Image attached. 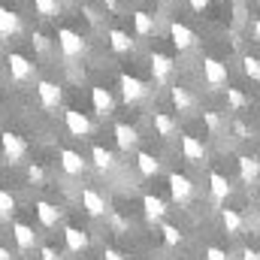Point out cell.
Here are the masks:
<instances>
[{
	"mask_svg": "<svg viewBox=\"0 0 260 260\" xmlns=\"http://www.w3.org/2000/svg\"><path fill=\"white\" fill-rule=\"evenodd\" d=\"M0 148H3V154H6L9 164H21V157H24V151H27L24 139H21L18 133H12V130L0 133Z\"/></svg>",
	"mask_w": 260,
	"mask_h": 260,
	"instance_id": "obj_1",
	"label": "cell"
},
{
	"mask_svg": "<svg viewBox=\"0 0 260 260\" xmlns=\"http://www.w3.org/2000/svg\"><path fill=\"white\" fill-rule=\"evenodd\" d=\"M58 49L64 52V58H79V55L85 52V40H82L76 30L61 27V30H58Z\"/></svg>",
	"mask_w": 260,
	"mask_h": 260,
	"instance_id": "obj_2",
	"label": "cell"
},
{
	"mask_svg": "<svg viewBox=\"0 0 260 260\" xmlns=\"http://www.w3.org/2000/svg\"><path fill=\"white\" fill-rule=\"evenodd\" d=\"M203 79L212 88H221V85H227V67L218 58H203Z\"/></svg>",
	"mask_w": 260,
	"mask_h": 260,
	"instance_id": "obj_3",
	"label": "cell"
},
{
	"mask_svg": "<svg viewBox=\"0 0 260 260\" xmlns=\"http://www.w3.org/2000/svg\"><path fill=\"white\" fill-rule=\"evenodd\" d=\"M170 194H173L176 203H188L191 194H194L191 179H188V176H182V173H173V176H170Z\"/></svg>",
	"mask_w": 260,
	"mask_h": 260,
	"instance_id": "obj_4",
	"label": "cell"
},
{
	"mask_svg": "<svg viewBox=\"0 0 260 260\" xmlns=\"http://www.w3.org/2000/svg\"><path fill=\"white\" fill-rule=\"evenodd\" d=\"M6 64H9V76H12L15 82H24V79L34 76V64H30L24 55H18V52H12V55L6 58Z\"/></svg>",
	"mask_w": 260,
	"mask_h": 260,
	"instance_id": "obj_5",
	"label": "cell"
},
{
	"mask_svg": "<svg viewBox=\"0 0 260 260\" xmlns=\"http://www.w3.org/2000/svg\"><path fill=\"white\" fill-rule=\"evenodd\" d=\"M118 85H121V94H124V100L127 103H136V100H142L145 97V85L136 79V76H127V73H121V79H118Z\"/></svg>",
	"mask_w": 260,
	"mask_h": 260,
	"instance_id": "obj_6",
	"label": "cell"
},
{
	"mask_svg": "<svg viewBox=\"0 0 260 260\" xmlns=\"http://www.w3.org/2000/svg\"><path fill=\"white\" fill-rule=\"evenodd\" d=\"M170 37H173V46L179 49V52H185V49H191L194 46V30L188 27V24H182V21H173L170 24Z\"/></svg>",
	"mask_w": 260,
	"mask_h": 260,
	"instance_id": "obj_7",
	"label": "cell"
},
{
	"mask_svg": "<svg viewBox=\"0 0 260 260\" xmlns=\"http://www.w3.org/2000/svg\"><path fill=\"white\" fill-rule=\"evenodd\" d=\"M82 209H85L88 215L100 218V215H106V200L97 194L94 188H82Z\"/></svg>",
	"mask_w": 260,
	"mask_h": 260,
	"instance_id": "obj_8",
	"label": "cell"
},
{
	"mask_svg": "<svg viewBox=\"0 0 260 260\" xmlns=\"http://www.w3.org/2000/svg\"><path fill=\"white\" fill-rule=\"evenodd\" d=\"M64 121H67V130H70L73 136H88V133H91V121H88L82 112H76V109H67Z\"/></svg>",
	"mask_w": 260,
	"mask_h": 260,
	"instance_id": "obj_9",
	"label": "cell"
},
{
	"mask_svg": "<svg viewBox=\"0 0 260 260\" xmlns=\"http://www.w3.org/2000/svg\"><path fill=\"white\" fill-rule=\"evenodd\" d=\"M58 157H61L64 173H70V176H82V173H85V167H88V164H85V157H82L79 151H70V148H64Z\"/></svg>",
	"mask_w": 260,
	"mask_h": 260,
	"instance_id": "obj_10",
	"label": "cell"
},
{
	"mask_svg": "<svg viewBox=\"0 0 260 260\" xmlns=\"http://www.w3.org/2000/svg\"><path fill=\"white\" fill-rule=\"evenodd\" d=\"M182 154H185V160L200 164V160H206V145L197 136H182Z\"/></svg>",
	"mask_w": 260,
	"mask_h": 260,
	"instance_id": "obj_11",
	"label": "cell"
},
{
	"mask_svg": "<svg viewBox=\"0 0 260 260\" xmlns=\"http://www.w3.org/2000/svg\"><path fill=\"white\" fill-rule=\"evenodd\" d=\"M151 73H154V82H167L173 73V58L164 52H154L151 55Z\"/></svg>",
	"mask_w": 260,
	"mask_h": 260,
	"instance_id": "obj_12",
	"label": "cell"
},
{
	"mask_svg": "<svg viewBox=\"0 0 260 260\" xmlns=\"http://www.w3.org/2000/svg\"><path fill=\"white\" fill-rule=\"evenodd\" d=\"M91 103H94V112H97V115H109L112 106H115L109 88H94V91H91Z\"/></svg>",
	"mask_w": 260,
	"mask_h": 260,
	"instance_id": "obj_13",
	"label": "cell"
},
{
	"mask_svg": "<svg viewBox=\"0 0 260 260\" xmlns=\"http://www.w3.org/2000/svg\"><path fill=\"white\" fill-rule=\"evenodd\" d=\"M40 103L46 106V109H55L58 103H61V88L55 85V82H40Z\"/></svg>",
	"mask_w": 260,
	"mask_h": 260,
	"instance_id": "obj_14",
	"label": "cell"
},
{
	"mask_svg": "<svg viewBox=\"0 0 260 260\" xmlns=\"http://www.w3.org/2000/svg\"><path fill=\"white\" fill-rule=\"evenodd\" d=\"M115 142H118V148H121V151L136 148V142H139L136 127H130V124H115Z\"/></svg>",
	"mask_w": 260,
	"mask_h": 260,
	"instance_id": "obj_15",
	"label": "cell"
},
{
	"mask_svg": "<svg viewBox=\"0 0 260 260\" xmlns=\"http://www.w3.org/2000/svg\"><path fill=\"white\" fill-rule=\"evenodd\" d=\"M221 224H224V230H227L230 236H239V233L245 230V221H242V215H239L236 209H224V212H221Z\"/></svg>",
	"mask_w": 260,
	"mask_h": 260,
	"instance_id": "obj_16",
	"label": "cell"
},
{
	"mask_svg": "<svg viewBox=\"0 0 260 260\" xmlns=\"http://www.w3.org/2000/svg\"><path fill=\"white\" fill-rule=\"evenodd\" d=\"M209 188H212V197H215V200H227V197L233 194L230 179L221 176V173H212V176H209Z\"/></svg>",
	"mask_w": 260,
	"mask_h": 260,
	"instance_id": "obj_17",
	"label": "cell"
},
{
	"mask_svg": "<svg viewBox=\"0 0 260 260\" xmlns=\"http://www.w3.org/2000/svg\"><path fill=\"white\" fill-rule=\"evenodd\" d=\"M64 239H67V248H70V251H76V254H82V251L88 248V233H82L79 227H67Z\"/></svg>",
	"mask_w": 260,
	"mask_h": 260,
	"instance_id": "obj_18",
	"label": "cell"
},
{
	"mask_svg": "<svg viewBox=\"0 0 260 260\" xmlns=\"http://www.w3.org/2000/svg\"><path fill=\"white\" fill-rule=\"evenodd\" d=\"M239 176H242V182H257V176H260V160L257 157L242 154V157H239Z\"/></svg>",
	"mask_w": 260,
	"mask_h": 260,
	"instance_id": "obj_19",
	"label": "cell"
},
{
	"mask_svg": "<svg viewBox=\"0 0 260 260\" xmlns=\"http://www.w3.org/2000/svg\"><path fill=\"white\" fill-rule=\"evenodd\" d=\"M142 209H145V218H148V221H157V218H164V212H167V203H164L160 197L145 194V197H142Z\"/></svg>",
	"mask_w": 260,
	"mask_h": 260,
	"instance_id": "obj_20",
	"label": "cell"
},
{
	"mask_svg": "<svg viewBox=\"0 0 260 260\" xmlns=\"http://www.w3.org/2000/svg\"><path fill=\"white\" fill-rule=\"evenodd\" d=\"M37 215H40V224L43 227H55L61 221V209L52 206V203H37Z\"/></svg>",
	"mask_w": 260,
	"mask_h": 260,
	"instance_id": "obj_21",
	"label": "cell"
},
{
	"mask_svg": "<svg viewBox=\"0 0 260 260\" xmlns=\"http://www.w3.org/2000/svg\"><path fill=\"white\" fill-rule=\"evenodd\" d=\"M12 34H18V15L0 6V37H12Z\"/></svg>",
	"mask_w": 260,
	"mask_h": 260,
	"instance_id": "obj_22",
	"label": "cell"
},
{
	"mask_svg": "<svg viewBox=\"0 0 260 260\" xmlns=\"http://www.w3.org/2000/svg\"><path fill=\"white\" fill-rule=\"evenodd\" d=\"M136 167H139V173H142V176H157V170H160V160H157L154 154H148V151H139V157H136Z\"/></svg>",
	"mask_w": 260,
	"mask_h": 260,
	"instance_id": "obj_23",
	"label": "cell"
},
{
	"mask_svg": "<svg viewBox=\"0 0 260 260\" xmlns=\"http://www.w3.org/2000/svg\"><path fill=\"white\" fill-rule=\"evenodd\" d=\"M12 233H15V242H18V248H21V251L34 248V239H37V233H34L27 224H15V227H12Z\"/></svg>",
	"mask_w": 260,
	"mask_h": 260,
	"instance_id": "obj_24",
	"label": "cell"
},
{
	"mask_svg": "<svg viewBox=\"0 0 260 260\" xmlns=\"http://www.w3.org/2000/svg\"><path fill=\"white\" fill-rule=\"evenodd\" d=\"M154 130H157V136H173L176 133V118L173 115H167V112H154Z\"/></svg>",
	"mask_w": 260,
	"mask_h": 260,
	"instance_id": "obj_25",
	"label": "cell"
},
{
	"mask_svg": "<svg viewBox=\"0 0 260 260\" xmlns=\"http://www.w3.org/2000/svg\"><path fill=\"white\" fill-rule=\"evenodd\" d=\"M109 46H112L115 52H130V49H133V40H130L124 30L112 27V30H109Z\"/></svg>",
	"mask_w": 260,
	"mask_h": 260,
	"instance_id": "obj_26",
	"label": "cell"
},
{
	"mask_svg": "<svg viewBox=\"0 0 260 260\" xmlns=\"http://www.w3.org/2000/svg\"><path fill=\"white\" fill-rule=\"evenodd\" d=\"M133 24H136V34L139 37H151L154 34V21L148 12H133Z\"/></svg>",
	"mask_w": 260,
	"mask_h": 260,
	"instance_id": "obj_27",
	"label": "cell"
},
{
	"mask_svg": "<svg viewBox=\"0 0 260 260\" xmlns=\"http://www.w3.org/2000/svg\"><path fill=\"white\" fill-rule=\"evenodd\" d=\"M173 103H176V109H179V112H188V109L194 106V97H191L185 88H179V85H176V88H173Z\"/></svg>",
	"mask_w": 260,
	"mask_h": 260,
	"instance_id": "obj_28",
	"label": "cell"
},
{
	"mask_svg": "<svg viewBox=\"0 0 260 260\" xmlns=\"http://www.w3.org/2000/svg\"><path fill=\"white\" fill-rule=\"evenodd\" d=\"M91 160H94L97 170H109V167H112V154H109L103 145H94V148H91Z\"/></svg>",
	"mask_w": 260,
	"mask_h": 260,
	"instance_id": "obj_29",
	"label": "cell"
},
{
	"mask_svg": "<svg viewBox=\"0 0 260 260\" xmlns=\"http://www.w3.org/2000/svg\"><path fill=\"white\" fill-rule=\"evenodd\" d=\"M15 215V197L6 188H0V218H12Z\"/></svg>",
	"mask_w": 260,
	"mask_h": 260,
	"instance_id": "obj_30",
	"label": "cell"
},
{
	"mask_svg": "<svg viewBox=\"0 0 260 260\" xmlns=\"http://www.w3.org/2000/svg\"><path fill=\"white\" fill-rule=\"evenodd\" d=\"M227 103H230L233 109H245V106H248V97H245L239 88H227Z\"/></svg>",
	"mask_w": 260,
	"mask_h": 260,
	"instance_id": "obj_31",
	"label": "cell"
},
{
	"mask_svg": "<svg viewBox=\"0 0 260 260\" xmlns=\"http://www.w3.org/2000/svg\"><path fill=\"white\" fill-rule=\"evenodd\" d=\"M34 9L40 12V15H58V0H34Z\"/></svg>",
	"mask_w": 260,
	"mask_h": 260,
	"instance_id": "obj_32",
	"label": "cell"
},
{
	"mask_svg": "<svg viewBox=\"0 0 260 260\" xmlns=\"http://www.w3.org/2000/svg\"><path fill=\"white\" fill-rule=\"evenodd\" d=\"M160 233H164V242H167V245H179V242H182V230L173 227V224H164Z\"/></svg>",
	"mask_w": 260,
	"mask_h": 260,
	"instance_id": "obj_33",
	"label": "cell"
},
{
	"mask_svg": "<svg viewBox=\"0 0 260 260\" xmlns=\"http://www.w3.org/2000/svg\"><path fill=\"white\" fill-rule=\"evenodd\" d=\"M242 70H245V76H248V79H260V61H257V58H251V55H248V58H242Z\"/></svg>",
	"mask_w": 260,
	"mask_h": 260,
	"instance_id": "obj_34",
	"label": "cell"
},
{
	"mask_svg": "<svg viewBox=\"0 0 260 260\" xmlns=\"http://www.w3.org/2000/svg\"><path fill=\"white\" fill-rule=\"evenodd\" d=\"M206 260H230V257H227L224 248H215V245H212V248H206Z\"/></svg>",
	"mask_w": 260,
	"mask_h": 260,
	"instance_id": "obj_35",
	"label": "cell"
},
{
	"mask_svg": "<svg viewBox=\"0 0 260 260\" xmlns=\"http://www.w3.org/2000/svg\"><path fill=\"white\" fill-rule=\"evenodd\" d=\"M203 118H206L209 130H218V127H221V118H218V112H203Z\"/></svg>",
	"mask_w": 260,
	"mask_h": 260,
	"instance_id": "obj_36",
	"label": "cell"
},
{
	"mask_svg": "<svg viewBox=\"0 0 260 260\" xmlns=\"http://www.w3.org/2000/svg\"><path fill=\"white\" fill-rule=\"evenodd\" d=\"M233 133H236L239 139H248V136H251V127H248V124H242V121H236V124H233Z\"/></svg>",
	"mask_w": 260,
	"mask_h": 260,
	"instance_id": "obj_37",
	"label": "cell"
},
{
	"mask_svg": "<svg viewBox=\"0 0 260 260\" xmlns=\"http://www.w3.org/2000/svg\"><path fill=\"white\" fill-rule=\"evenodd\" d=\"M27 176H30V182H43V176H46V173H43V167H30V170H27Z\"/></svg>",
	"mask_w": 260,
	"mask_h": 260,
	"instance_id": "obj_38",
	"label": "cell"
},
{
	"mask_svg": "<svg viewBox=\"0 0 260 260\" xmlns=\"http://www.w3.org/2000/svg\"><path fill=\"white\" fill-rule=\"evenodd\" d=\"M40 257H43V260H61V257H58V251H55L52 245H46V248L40 251Z\"/></svg>",
	"mask_w": 260,
	"mask_h": 260,
	"instance_id": "obj_39",
	"label": "cell"
},
{
	"mask_svg": "<svg viewBox=\"0 0 260 260\" xmlns=\"http://www.w3.org/2000/svg\"><path fill=\"white\" fill-rule=\"evenodd\" d=\"M103 260H124V254H121L118 248H106V251H103Z\"/></svg>",
	"mask_w": 260,
	"mask_h": 260,
	"instance_id": "obj_40",
	"label": "cell"
},
{
	"mask_svg": "<svg viewBox=\"0 0 260 260\" xmlns=\"http://www.w3.org/2000/svg\"><path fill=\"white\" fill-rule=\"evenodd\" d=\"M242 260H260V251H254V248H245V251H242Z\"/></svg>",
	"mask_w": 260,
	"mask_h": 260,
	"instance_id": "obj_41",
	"label": "cell"
},
{
	"mask_svg": "<svg viewBox=\"0 0 260 260\" xmlns=\"http://www.w3.org/2000/svg\"><path fill=\"white\" fill-rule=\"evenodd\" d=\"M188 3H191V9H197V12H203L209 6V0H188Z\"/></svg>",
	"mask_w": 260,
	"mask_h": 260,
	"instance_id": "obj_42",
	"label": "cell"
},
{
	"mask_svg": "<svg viewBox=\"0 0 260 260\" xmlns=\"http://www.w3.org/2000/svg\"><path fill=\"white\" fill-rule=\"evenodd\" d=\"M34 43H37L40 52H46V37H43V34H34Z\"/></svg>",
	"mask_w": 260,
	"mask_h": 260,
	"instance_id": "obj_43",
	"label": "cell"
},
{
	"mask_svg": "<svg viewBox=\"0 0 260 260\" xmlns=\"http://www.w3.org/2000/svg\"><path fill=\"white\" fill-rule=\"evenodd\" d=\"M251 34H254V40L260 43V21H254V24H251Z\"/></svg>",
	"mask_w": 260,
	"mask_h": 260,
	"instance_id": "obj_44",
	"label": "cell"
},
{
	"mask_svg": "<svg viewBox=\"0 0 260 260\" xmlns=\"http://www.w3.org/2000/svg\"><path fill=\"white\" fill-rule=\"evenodd\" d=\"M0 260H12V254H9V251H6L3 245H0Z\"/></svg>",
	"mask_w": 260,
	"mask_h": 260,
	"instance_id": "obj_45",
	"label": "cell"
}]
</instances>
